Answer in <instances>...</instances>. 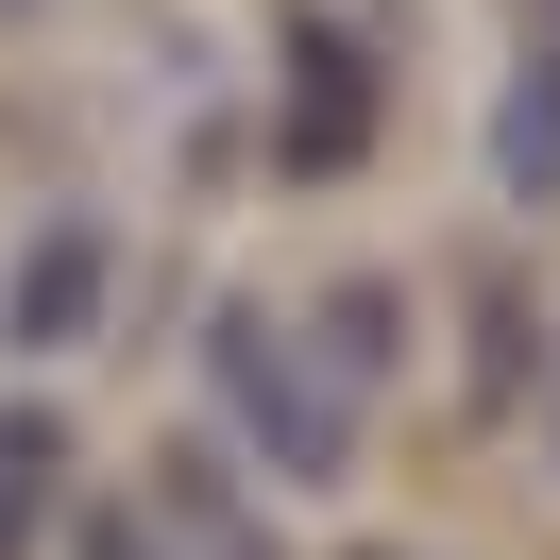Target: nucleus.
Segmentation results:
<instances>
[{
	"label": "nucleus",
	"mask_w": 560,
	"mask_h": 560,
	"mask_svg": "<svg viewBox=\"0 0 560 560\" xmlns=\"http://www.w3.org/2000/svg\"><path fill=\"white\" fill-rule=\"evenodd\" d=\"M390 357V306L357 289V306H272V289H238V306L205 323V390L221 424H238L272 476H340L357 458V374Z\"/></svg>",
	"instance_id": "nucleus-1"
},
{
	"label": "nucleus",
	"mask_w": 560,
	"mask_h": 560,
	"mask_svg": "<svg viewBox=\"0 0 560 560\" xmlns=\"http://www.w3.org/2000/svg\"><path fill=\"white\" fill-rule=\"evenodd\" d=\"M492 187L510 205L560 187V51H510V85H492Z\"/></svg>",
	"instance_id": "nucleus-2"
},
{
	"label": "nucleus",
	"mask_w": 560,
	"mask_h": 560,
	"mask_svg": "<svg viewBox=\"0 0 560 560\" xmlns=\"http://www.w3.org/2000/svg\"><path fill=\"white\" fill-rule=\"evenodd\" d=\"M51 476H69V424H51V408H0V560H35Z\"/></svg>",
	"instance_id": "nucleus-3"
},
{
	"label": "nucleus",
	"mask_w": 560,
	"mask_h": 560,
	"mask_svg": "<svg viewBox=\"0 0 560 560\" xmlns=\"http://www.w3.org/2000/svg\"><path fill=\"white\" fill-rule=\"evenodd\" d=\"M85 306H103V238H85V221H51V238H35V272H18V306H0V323H18V340H69Z\"/></svg>",
	"instance_id": "nucleus-4"
},
{
	"label": "nucleus",
	"mask_w": 560,
	"mask_h": 560,
	"mask_svg": "<svg viewBox=\"0 0 560 560\" xmlns=\"http://www.w3.org/2000/svg\"><path fill=\"white\" fill-rule=\"evenodd\" d=\"M289 69H306V103H289V153H306V171H323V153H357V69H323V18L289 35Z\"/></svg>",
	"instance_id": "nucleus-5"
},
{
	"label": "nucleus",
	"mask_w": 560,
	"mask_h": 560,
	"mask_svg": "<svg viewBox=\"0 0 560 560\" xmlns=\"http://www.w3.org/2000/svg\"><path fill=\"white\" fill-rule=\"evenodd\" d=\"M510 18H526V51H560V0H510Z\"/></svg>",
	"instance_id": "nucleus-6"
},
{
	"label": "nucleus",
	"mask_w": 560,
	"mask_h": 560,
	"mask_svg": "<svg viewBox=\"0 0 560 560\" xmlns=\"http://www.w3.org/2000/svg\"><path fill=\"white\" fill-rule=\"evenodd\" d=\"M357 560H408V544H357Z\"/></svg>",
	"instance_id": "nucleus-7"
}]
</instances>
